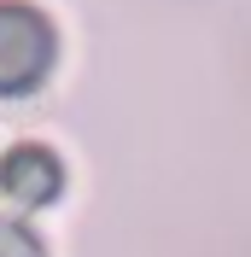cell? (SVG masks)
Wrapping results in <instances>:
<instances>
[{
  "instance_id": "6da1fadb",
  "label": "cell",
  "mask_w": 251,
  "mask_h": 257,
  "mask_svg": "<svg viewBox=\"0 0 251 257\" xmlns=\"http://www.w3.org/2000/svg\"><path fill=\"white\" fill-rule=\"evenodd\" d=\"M59 59L53 18L30 0H0V99L30 94Z\"/></svg>"
},
{
  "instance_id": "3957f363",
  "label": "cell",
  "mask_w": 251,
  "mask_h": 257,
  "mask_svg": "<svg viewBox=\"0 0 251 257\" xmlns=\"http://www.w3.org/2000/svg\"><path fill=\"white\" fill-rule=\"evenodd\" d=\"M0 257H47V251H41V240H35L24 222L0 216Z\"/></svg>"
},
{
  "instance_id": "7a4b0ae2",
  "label": "cell",
  "mask_w": 251,
  "mask_h": 257,
  "mask_svg": "<svg viewBox=\"0 0 251 257\" xmlns=\"http://www.w3.org/2000/svg\"><path fill=\"white\" fill-rule=\"evenodd\" d=\"M64 187V164L53 158L47 146H12L6 158H0V193L12 199V205H53Z\"/></svg>"
}]
</instances>
